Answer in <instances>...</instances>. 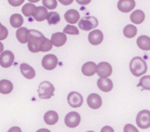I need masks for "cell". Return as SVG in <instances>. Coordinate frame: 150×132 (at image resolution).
Masks as SVG:
<instances>
[{
	"label": "cell",
	"instance_id": "obj_1",
	"mask_svg": "<svg viewBox=\"0 0 150 132\" xmlns=\"http://www.w3.org/2000/svg\"><path fill=\"white\" fill-rule=\"evenodd\" d=\"M45 36L38 30L30 29L28 30V48L31 52L36 53L41 51L42 45L45 40Z\"/></svg>",
	"mask_w": 150,
	"mask_h": 132
},
{
	"label": "cell",
	"instance_id": "obj_2",
	"mask_svg": "<svg viewBox=\"0 0 150 132\" xmlns=\"http://www.w3.org/2000/svg\"><path fill=\"white\" fill-rule=\"evenodd\" d=\"M130 71L134 76L139 77L146 73L147 65L142 58L134 57L130 62Z\"/></svg>",
	"mask_w": 150,
	"mask_h": 132
},
{
	"label": "cell",
	"instance_id": "obj_3",
	"mask_svg": "<svg viewBox=\"0 0 150 132\" xmlns=\"http://www.w3.org/2000/svg\"><path fill=\"white\" fill-rule=\"evenodd\" d=\"M55 88L52 83L48 81H44L40 83L38 87V96L42 99H50L53 97Z\"/></svg>",
	"mask_w": 150,
	"mask_h": 132
},
{
	"label": "cell",
	"instance_id": "obj_4",
	"mask_svg": "<svg viewBox=\"0 0 150 132\" xmlns=\"http://www.w3.org/2000/svg\"><path fill=\"white\" fill-rule=\"evenodd\" d=\"M136 123L142 129L150 128V111L142 110L139 112L136 117Z\"/></svg>",
	"mask_w": 150,
	"mask_h": 132
},
{
	"label": "cell",
	"instance_id": "obj_5",
	"mask_svg": "<svg viewBox=\"0 0 150 132\" xmlns=\"http://www.w3.org/2000/svg\"><path fill=\"white\" fill-rule=\"evenodd\" d=\"M98 26V21L94 16L83 17L79 21V28L84 31H89Z\"/></svg>",
	"mask_w": 150,
	"mask_h": 132
},
{
	"label": "cell",
	"instance_id": "obj_6",
	"mask_svg": "<svg viewBox=\"0 0 150 132\" xmlns=\"http://www.w3.org/2000/svg\"><path fill=\"white\" fill-rule=\"evenodd\" d=\"M96 73L100 78H108L112 74V67L108 62H100L96 66Z\"/></svg>",
	"mask_w": 150,
	"mask_h": 132
},
{
	"label": "cell",
	"instance_id": "obj_7",
	"mask_svg": "<svg viewBox=\"0 0 150 132\" xmlns=\"http://www.w3.org/2000/svg\"><path fill=\"white\" fill-rule=\"evenodd\" d=\"M67 102L71 107L78 108L83 104V97L77 91H71L67 96Z\"/></svg>",
	"mask_w": 150,
	"mask_h": 132
},
{
	"label": "cell",
	"instance_id": "obj_8",
	"mask_svg": "<svg viewBox=\"0 0 150 132\" xmlns=\"http://www.w3.org/2000/svg\"><path fill=\"white\" fill-rule=\"evenodd\" d=\"M57 57L54 54H47L42 60V66L46 70H53L57 66Z\"/></svg>",
	"mask_w": 150,
	"mask_h": 132
},
{
	"label": "cell",
	"instance_id": "obj_9",
	"mask_svg": "<svg viewBox=\"0 0 150 132\" xmlns=\"http://www.w3.org/2000/svg\"><path fill=\"white\" fill-rule=\"evenodd\" d=\"M81 123V115L77 112H70L64 117V124L69 128H76Z\"/></svg>",
	"mask_w": 150,
	"mask_h": 132
},
{
	"label": "cell",
	"instance_id": "obj_10",
	"mask_svg": "<svg viewBox=\"0 0 150 132\" xmlns=\"http://www.w3.org/2000/svg\"><path fill=\"white\" fill-rule=\"evenodd\" d=\"M14 54L11 51H5L0 54V66L4 68H8L13 64Z\"/></svg>",
	"mask_w": 150,
	"mask_h": 132
},
{
	"label": "cell",
	"instance_id": "obj_11",
	"mask_svg": "<svg viewBox=\"0 0 150 132\" xmlns=\"http://www.w3.org/2000/svg\"><path fill=\"white\" fill-rule=\"evenodd\" d=\"M134 0H119L117 3V8L122 13H129L135 7Z\"/></svg>",
	"mask_w": 150,
	"mask_h": 132
},
{
	"label": "cell",
	"instance_id": "obj_12",
	"mask_svg": "<svg viewBox=\"0 0 150 132\" xmlns=\"http://www.w3.org/2000/svg\"><path fill=\"white\" fill-rule=\"evenodd\" d=\"M88 105L90 108L92 109H99L102 106L103 101H102V98L96 94V93H92L88 97L87 99Z\"/></svg>",
	"mask_w": 150,
	"mask_h": 132
},
{
	"label": "cell",
	"instance_id": "obj_13",
	"mask_svg": "<svg viewBox=\"0 0 150 132\" xmlns=\"http://www.w3.org/2000/svg\"><path fill=\"white\" fill-rule=\"evenodd\" d=\"M66 40H67V37L64 33L57 32V33L52 34L50 42H51L52 45H54L56 47H61L66 43Z\"/></svg>",
	"mask_w": 150,
	"mask_h": 132
},
{
	"label": "cell",
	"instance_id": "obj_14",
	"mask_svg": "<svg viewBox=\"0 0 150 132\" xmlns=\"http://www.w3.org/2000/svg\"><path fill=\"white\" fill-rule=\"evenodd\" d=\"M103 34L99 29L93 30L88 35V41L93 45L100 44L103 42Z\"/></svg>",
	"mask_w": 150,
	"mask_h": 132
},
{
	"label": "cell",
	"instance_id": "obj_15",
	"mask_svg": "<svg viewBox=\"0 0 150 132\" xmlns=\"http://www.w3.org/2000/svg\"><path fill=\"white\" fill-rule=\"evenodd\" d=\"M64 19L71 25V24L77 23L79 21V20L81 19V16H80V14L77 10L70 9L64 14Z\"/></svg>",
	"mask_w": 150,
	"mask_h": 132
},
{
	"label": "cell",
	"instance_id": "obj_16",
	"mask_svg": "<svg viewBox=\"0 0 150 132\" xmlns=\"http://www.w3.org/2000/svg\"><path fill=\"white\" fill-rule=\"evenodd\" d=\"M96 64L93 61H88L86 62L83 66H82V74L86 76H92L96 73Z\"/></svg>",
	"mask_w": 150,
	"mask_h": 132
},
{
	"label": "cell",
	"instance_id": "obj_17",
	"mask_svg": "<svg viewBox=\"0 0 150 132\" xmlns=\"http://www.w3.org/2000/svg\"><path fill=\"white\" fill-rule=\"evenodd\" d=\"M98 88L103 92H109L113 89V83L109 78H99L97 81Z\"/></svg>",
	"mask_w": 150,
	"mask_h": 132
},
{
	"label": "cell",
	"instance_id": "obj_18",
	"mask_svg": "<svg viewBox=\"0 0 150 132\" xmlns=\"http://www.w3.org/2000/svg\"><path fill=\"white\" fill-rule=\"evenodd\" d=\"M21 72L22 76L27 79H33L35 76V69L27 63H22L21 65Z\"/></svg>",
	"mask_w": 150,
	"mask_h": 132
},
{
	"label": "cell",
	"instance_id": "obj_19",
	"mask_svg": "<svg viewBox=\"0 0 150 132\" xmlns=\"http://www.w3.org/2000/svg\"><path fill=\"white\" fill-rule=\"evenodd\" d=\"M48 14L49 13L44 6H38L35 8L32 16L36 21H43L44 20L47 19Z\"/></svg>",
	"mask_w": 150,
	"mask_h": 132
},
{
	"label": "cell",
	"instance_id": "obj_20",
	"mask_svg": "<svg viewBox=\"0 0 150 132\" xmlns=\"http://www.w3.org/2000/svg\"><path fill=\"white\" fill-rule=\"evenodd\" d=\"M44 122L48 125H55L57 121H58V114L56 111H48L45 113L44 116Z\"/></svg>",
	"mask_w": 150,
	"mask_h": 132
},
{
	"label": "cell",
	"instance_id": "obj_21",
	"mask_svg": "<svg viewBox=\"0 0 150 132\" xmlns=\"http://www.w3.org/2000/svg\"><path fill=\"white\" fill-rule=\"evenodd\" d=\"M137 44L139 49L143 51L150 50V37L147 36H140L137 39Z\"/></svg>",
	"mask_w": 150,
	"mask_h": 132
},
{
	"label": "cell",
	"instance_id": "obj_22",
	"mask_svg": "<svg viewBox=\"0 0 150 132\" xmlns=\"http://www.w3.org/2000/svg\"><path fill=\"white\" fill-rule=\"evenodd\" d=\"M130 20L134 24H141L145 20V14L141 10H136L132 13Z\"/></svg>",
	"mask_w": 150,
	"mask_h": 132
},
{
	"label": "cell",
	"instance_id": "obj_23",
	"mask_svg": "<svg viewBox=\"0 0 150 132\" xmlns=\"http://www.w3.org/2000/svg\"><path fill=\"white\" fill-rule=\"evenodd\" d=\"M13 83L8 81V80H1L0 81V93L1 94H9L13 91Z\"/></svg>",
	"mask_w": 150,
	"mask_h": 132
},
{
	"label": "cell",
	"instance_id": "obj_24",
	"mask_svg": "<svg viewBox=\"0 0 150 132\" xmlns=\"http://www.w3.org/2000/svg\"><path fill=\"white\" fill-rule=\"evenodd\" d=\"M28 29L27 28H20L16 31V37L21 44L28 43Z\"/></svg>",
	"mask_w": 150,
	"mask_h": 132
},
{
	"label": "cell",
	"instance_id": "obj_25",
	"mask_svg": "<svg viewBox=\"0 0 150 132\" xmlns=\"http://www.w3.org/2000/svg\"><path fill=\"white\" fill-rule=\"evenodd\" d=\"M23 22H24V21H23L21 14H14L10 18V23L13 28H21L22 26Z\"/></svg>",
	"mask_w": 150,
	"mask_h": 132
},
{
	"label": "cell",
	"instance_id": "obj_26",
	"mask_svg": "<svg viewBox=\"0 0 150 132\" xmlns=\"http://www.w3.org/2000/svg\"><path fill=\"white\" fill-rule=\"evenodd\" d=\"M124 36L127 38H132L137 35V28L132 24H129L125 27L123 30Z\"/></svg>",
	"mask_w": 150,
	"mask_h": 132
},
{
	"label": "cell",
	"instance_id": "obj_27",
	"mask_svg": "<svg viewBox=\"0 0 150 132\" xmlns=\"http://www.w3.org/2000/svg\"><path fill=\"white\" fill-rule=\"evenodd\" d=\"M46 20L48 21L49 25H50V26L57 25L60 21V15L57 12H50L48 14Z\"/></svg>",
	"mask_w": 150,
	"mask_h": 132
},
{
	"label": "cell",
	"instance_id": "obj_28",
	"mask_svg": "<svg viewBox=\"0 0 150 132\" xmlns=\"http://www.w3.org/2000/svg\"><path fill=\"white\" fill-rule=\"evenodd\" d=\"M35 8H36V6H35L34 4H32V3H28V4H26V5H24V6H23L21 12H22V14H23L25 16H27V17H30V16H32V15H33V14H34V12H35Z\"/></svg>",
	"mask_w": 150,
	"mask_h": 132
},
{
	"label": "cell",
	"instance_id": "obj_29",
	"mask_svg": "<svg viewBox=\"0 0 150 132\" xmlns=\"http://www.w3.org/2000/svg\"><path fill=\"white\" fill-rule=\"evenodd\" d=\"M139 87H142L143 90L150 91V76H144L140 78L139 85Z\"/></svg>",
	"mask_w": 150,
	"mask_h": 132
},
{
	"label": "cell",
	"instance_id": "obj_30",
	"mask_svg": "<svg viewBox=\"0 0 150 132\" xmlns=\"http://www.w3.org/2000/svg\"><path fill=\"white\" fill-rule=\"evenodd\" d=\"M63 33L64 34H69V35H79V29L75 26H71V25H67L64 29Z\"/></svg>",
	"mask_w": 150,
	"mask_h": 132
},
{
	"label": "cell",
	"instance_id": "obj_31",
	"mask_svg": "<svg viewBox=\"0 0 150 132\" xmlns=\"http://www.w3.org/2000/svg\"><path fill=\"white\" fill-rule=\"evenodd\" d=\"M42 5L46 9L53 10L57 6V0H42Z\"/></svg>",
	"mask_w": 150,
	"mask_h": 132
},
{
	"label": "cell",
	"instance_id": "obj_32",
	"mask_svg": "<svg viewBox=\"0 0 150 132\" xmlns=\"http://www.w3.org/2000/svg\"><path fill=\"white\" fill-rule=\"evenodd\" d=\"M52 49V44L50 42V39L48 38H45L42 45V48H41V51L42 52H46V51H49Z\"/></svg>",
	"mask_w": 150,
	"mask_h": 132
},
{
	"label": "cell",
	"instance_id": "obj_33",
	"mask_svg": "<svg viewBox=\"0 0 150 132\" xmlns=\"http://www.w3.org/2000/svg\"><path fill=\"white\" fill-rule=\"evenodd\" d=\"M7 36H8V29L2 25V27L0 28V41L6 39Z\"/></svg>",
	"mask_w": 150,
	"mask_h": 132
},
{
	"label": "cell",
	"instance_id": "obj_34",
	"mask_svg": "<svg viewBox=\"0 0 150 132\" xmlns=\"http://www.w3.org/2000/svg\"><path fill=\"white\" fill-rule=\"evenodd\" d=\"M124 132H139V130L132 124H126L124 128Z\"/></svg>",
	"mask_w": 150,
	"mask_h": 132
},
{
	"label": "cell",
	"instance_id": "obj_35",
	"mask_svg": "<svg viewBox=\"0 0 150 132\" xmlns=\"http://www.w3.org/2000/svg\"><path fill=\"white\" fill-rule=\"evenodd\" d=\"M24 1L25 0H8V3L12 6H20L21 5H22Z\"/></svg>",
	"mask_w": 150,
	"mask_h": 132
},
{
	"label": "cell",
	"instance_id": "obj_36",
	"mask_svg": "<svg viewBox=\"0 0 150 132\" xmlns=\"http://www.w3.org/2000/svg\"><path fill=\"white\" fill-rule=\"evenodd\" d=\"M101 132H115V131H114L112 127H110V126H104L101 129Z\"/></svg>",
	"mask_w": 150,
	"mask_h": 132
},
{
	"label": "cell",
	"instance_id": "obj_37",
	"mask_svg": "<svg viewBox=\"0 0 150 132\" xmlns=\"http://www.w3.org/2000/svg\"><path fill=\"white\" fill-rule=\"evenodd\" d=\"M58 2L64 6H69V5H71L73 0H58Z\"/></svg>",
	"mask_w": 150,
	"mask_h": 132
},
{
	"label": "cell",
	"instance_id": "obj_38",
	"mask_svg": "<svg viewBox=\"0 0 150 132\" xmlns=\"http://www.w3.org/2000/svg\"><path fill=\"white\" fill-rule=\"evenodd\" d=\"M76 2H77L79 5L87 6V5H88V4L91 2V0H76Z\"/></svg>",
	"mask_w": 150,
	"mask_h": 132
},
{
	"label": "cell",
	"instance_id": "obj_39",
	"mask_svg": "<svg viewBox=\"0 0 150 132\" xmlns=\"http://www.w3.org/2000/svg\"><path fill=\"white\" fill-rule=\"evenodd\" d=\"M7 132H22L20 127H12Z\"/></svg>",
	"mask_w": 150,
	"mask_h": 132
},
{
	"label": "cell",
	"instance_id": "obj_40",
	"mask_svg": "<svg viewBox=\"0 0 150 132\" xmlns=\"http://www.w3.org/2000/svg\"><path fill=\"white\" fill-rule=\"evenodd\" d=\"M36 132H50V130H49V129H47V128H40V129H38Z\"/></svg>",
	"mask_w": 150,
	"mask_h": 132
},
{
	"label": "cell",
	"instance_id": "obj_41",
	"mask_svg": "<svg viewBox=\"0 0 150 132\" xmlns=\"http://www.w3.org/2000/svg\"><path fill=\"white\" fill-rule=\"evenodd\" d=\"M4 51V44L1 43V41H0V53H2Z\"/></svg>",
	"mask_w": 150,
	"mask_h": 132
},
{
	"label": "cell",
	"instance_id": "obj_42",
	"mask_svg": "<svg viewBox=\"0 0 150 132\" xmlns=\"http://www.w3.org/2000/svg\"><path fill=\"white\" fill-rule=\"evenodd\" d=\"M28 1H29V2H31V3L33 4V3H37V2H39L40 0H28Z\"/></svg>",
	"mask_w": 150,
	"mask_h": 132
},
{
	"label": "cell",
	"instance_id": "obj_43",
	"mask_svg": "<svg viewBox=\"0 0 150 132\" xmlns=\"http://www.w3.org/2000/svg\"><path fill=\"white\" fill-rule=\"evenodd\" d=\"M2 27V24H1V22H0V28H1Z\"/></svg>",
	"mask_w": 150,
	"mask_h": 132
},
{
	"label": "cell",
	"instance_id": "obj_44",
	"mask_svg": "<svg viewBox=\"0 0 150 132\" xmlns=\"http://www.w3.org/2000/svg\"><path fill=\"white\" fill-rule=\"evenodd\" d=\"M88 132H95V131H88Z\"/></svg>",
	"mask_w": 150,
	"mask_h": 132
}]
</instances>
